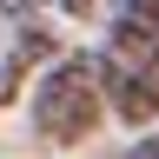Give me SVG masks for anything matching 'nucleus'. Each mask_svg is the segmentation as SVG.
I'll return each mask as SVG.
<instances>
[{"label":"nucleus","mask_w":159,"mask_h":159,"mask_svg":"<svg viewBox=\"0 0 159 159\" xmlns=\"http://www.w3.org/2000/svg\"><path fill=\"white\" fill-rule=\"evenodd\" d=\"M66 7H73V13H86V7H93V0H66Z\"/></svg>","instance_id":"39448f33"},{"label":"nucleus","mask_w":159,"mask_h":159,"mask_svg":"<svg viewBox=\"0 0 159 159\" xmlns=\"http://www.w3.org/2000/svg\"><path fill=\"white\" fill-rule=\"evenodd\" d=\"M99 86H106L113 113L126 126H146L159 113V53H139V60H99Z\"/></svg>","instance_id":"f03ea898"},{"label":"nucleus","mask_w":159,"mask_h":159,"mask_svg":"<svg viewBox=\"0 0 159 159\" xmlns=\"http://www.w3.org/2000/svg\"><path fill=\"white\" fill-rule=\"evenodd\" d=\"M33 7V0H0V13H27Z\"/></svg>","instance_id":"7ed1b4c3"},{"label":"nucleus","mask_w":159,"mask_h":159,"mask_svg":"<svg viewBox=\"0 0 159 159\" xmlns=\"http://www.w3.org/2000/svg\"><path fill=\"white\" fill-rule=\"evenodd\" d=\"M133 159H159V139H146V146H139V152H133Z\"/></svg>","instance_id":"20e7f679"},{"label":"nucleus","mask_w":159,"mask_h":159,"mask_svg":"<svg viewBox=\"0 0 159 159\" xmlns=\"http://www.w3.org/2000/svg\"><path fill=\"white\" fill-rule=\"evenodd\" d=\"M106 113V86H99V60L93 53H66L53 60V73L33 86V133L53 139V146H73L86 139Z\"/></svg>","instance_id":"f257e3e1"}]
</instances>
